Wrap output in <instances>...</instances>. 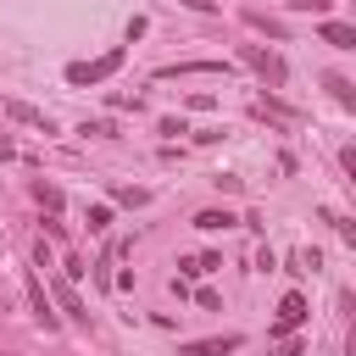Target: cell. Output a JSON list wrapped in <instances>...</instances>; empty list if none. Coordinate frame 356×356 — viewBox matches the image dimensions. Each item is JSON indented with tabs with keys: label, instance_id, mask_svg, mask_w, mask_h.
Here are the masks:
<instances>
[{
	"label": "cell",
	"instance_id": "cell-2",
	"mask_svg": "<svg viewBox=\"0 0 356 356\" xmlns=\"http://www.w3.org/2000/svg\"><path fill=\"white\" fill-rule=\"evenodd\" d=\"M122 61H128V50H122V44H117V50H106V56H95V61H72V67H67V83H78V89H83V83H106Z\"/></svg>",
	"mask_w": 356,
	"mask_h": 356
},
{
	"label": "cell",
	"instance_id": "cell-14",
	"mask_svg": "<svg viewBox=\"0 0 356 356\" xmlns=\"http://www.w3.org/2000/svg\"><path fill=\"white\" fill-rule=\"evenodd\" d=\"M245 22H250V28H261L267 39H289V28H284V22H273V17H261V11H245Z\"/></svg>",
	"mask_w": 356,
	"mask_h": 356
},
{
	"label": "cell",
	"instance_id": "cell-12",
	"mask_svg": "<svg viewBox=\"0 0 356 356\" xmlns=\"http://www.w3.org/2000/svg\"><path fill=\"white\" fill-rule=\"evenodd\" d=\"M323 83H328V95H334V100H339V106H345V111H350V106H356V89H350V78H339V72H328V78H323Z\"/></svg>",
	"mask_w": 356,
	"mask_h": 356
},
{
	"label": "cell",
	"instance_id": "cell-15",
	"mask_svg": "<svg viewBox=\"0 0 356 356\" xmlns=\"http://www.w3.org/2000/svg\"><path fill=\"white\" fill-rule=\"evenodd\" d=\"M111 200H117V206H145V200H150V189H134V184H117V189H111Z\"/></svg>",
	"mask_w": 356,
	"mask_h": 356
},
{
	"label": "cell",
	"instance_id": "cell-6",
	"mask_svg": "<svg viewBox=\"0 0 356 356\" xmlns=\"http://www.w3.org/2000/svg\"><path fill=\"white\" fill-rule=\"evenodd\" d=\"M228 61H178V67H161L156 78H222Z\"/></svg>",
	"mask_w": 356,
	"mask_h": 356
},
{
	"label": "cell",
	"instance_id": "cell-21",
	"mask_svg": "<svg viewBox=\"0 0 356 356\" xmlns=\"http://www.w3.org/2000/svg\"><path fill=\"white\" fill-rule=\"evenodd\" d=\"M273 267H278V256H273V250L261 245V250H256V273H273Z\"/></svg>",
	"mask_w": 356,
	"mask_h": 356
},
{
	"label": "cell",
	"instance_id": "cell-5",
	"mask_svg": "<svg viewBox=\"0 0 356 356\" xmlns=\"http://www.w3.org/2000/svg\"><path fill=\"white\" fill-rule=\"evenodd\" d=\"M0 111H6L11 122H22V128H39V134H56V128H50V117H44L39 106H28V100H17V95H11V100H6Z\"/></svg>",
	"mask_w": 356,
	"mask_h": 356
},
{
	"label": "cell",
	"instance_id": "cell-18",
	"mask_svg": "<svg viewBox=\"0 0 356 356\" xmlns=\"http://www.w3.org/2000/svg\"><path fill=\"white\" fill-rule=\"evenodd\" d=\"M33 195H39V206H50V211H56V206H61V189H56V184H44V178H39V184H33Z\"/></svg>",
	"mask_w": 356,
	"mask_h": 356
},
{
	"label": "cell",
	"instance_id": "cell-10",
	"mask_svg": "<svg viewBox=\"0 0 356 356\" xmlns=\"http://www.w3.org/2000/svg\"><path fill=\"white\" fill-rule=\"evenodd\" d=\"M28 306H33V317H39L44 328H61V317L50 312V300H44V284H39V278H28Z\"/></svg>",
	"mask_w": 356,
	"mask_h": 356
},
{
	"label": "cell",
	"instance_id": "cell-19",
	"mask_svg": "<svg viewBox=\"0 0 356 356\" xmlns=\"http://www.w3.org/2000/svg\"><path fill=\"white\" fill-rule=\"evenodd\" d=\"M267 356H300V339H284V334H278V339L267 345Z\"/></svg>",
	"mask_w": 356,
	"mask_h": 356
},
{
	"label": "cell",
	"instance_id": "cell-8",
	"mask_svg": "<svg viewBox=\"0 0 356 356\" xmlns=\"http://www.w3.org/2000/svg\"><path fill=\"white\" fill-rule=\"evenodd\" d=\"M228 350H239V334H217V339H195V345H184V356H228Z\"/></svg>",
	"mask_w": 356,
	"mask_h": 356
},
{
	"label": "cell",
	"instance_id": "cell-9",
	"mask_svg": "<svg viewBox=\"0 0 356 356\" xmlns=\"http://www.w3.org/2000/svg\"><path fill=\"white\" fill-rule=\"evenodd\" d=\"M317 39H323V44H334V50H356V28H350V22H323V28H317Z\"/></svg>",
	"mask_w": 356,
	"mask_h": 356
},
{
	"label": "cell",
	"instance_id": "cell-7",
	"mask_svg": "<svg viewBox=\"0 0 356 356\" xmlns=\"http://www.w3.org/2000/svg\"><path fill=\"white\" fill-rule=\"evenodd\" d=\"M50 295H56V306L72 317V323H89V312H83V300H78V289H72V278H56L50 284Z\"/></svg>",
	"mask_w": 356,
	"mask_h": 356
},
{
	"label": "cell",
	"instance_id": "cell-17",
	"mask_svg": "<svg viewBox=\"0 0 356 356\" xmlns=\"http://www.w3.org/2000/svg\"><path fill=\"white\" fill-rule=\"evenodd\" d=\"M83 222H89V234H106V228H111V206H89Z\"/></svg>",
	"mask_w": 356,
	"mask_h": 356
},
{
	"label": "cell",
	"instance_id": "cell-16",
	"mask_svg": "<svg viewBox=\"0 0 356 356\" xmlns=\"http://www.w3.org/2000/svg\"><path fill=\"white\" fill-rule=\"evenodd\" d=\"M78 134H89V139H111V134H117V122H106V117H95V122H89V117H83V122H78Z\"/></svg>",
	"mask_w": 356,
	"mask_h": 356
},
{
	"label": "cell",
	"instance_id": "cell-11",
	"mask_svg": "<svg viewBox=\"0 0 356 356\" xmlns=\"http://www.w3.org/2000/svg\"><path fill=\"white\" fill-rule=\"evenodd\" d=\"M178 267H184V278H200V273H217V267H222V256H211V250H206V256H184Z\"/></svg>",
	"mask_w": 356,
	"mask_h": 356
},
{
	"label": "cell",
	"instance_id": "cell-4",
	"mask_svg": "<svg viewBox=\"0 0 356 356\" xmlns=\"http://www.w3.org/2000/svg\"><path fill=\"white\" fill-rule=\"evenodd\" d=\"M256 117H267V122H278V128H295V122H300V111H295V106H284L273 89H267V95H256Z\"/></svg>",
	"mask_w": 356,
	"mask_h": 356
},
{
	"label": "cell",
	"instance_id": "cell-1",
	"mask_svg": "<svg viewBox=\"0 0 356 356\" xmlns=\"http://www.w3.org/2000/svg\"><path fill=\"white\" fill-rule=\"evenodd\" d=\"M239 61L267 83V89H284V78H289V67H284V56L278 50H267V44H239Z\"/></svg>",
	"mask_w": 356,
	"mask_h": 356
},
{
	"label": "cell",
	"instance_id": "cell-22",
	"mask_svg": "<svg viewBox=\"0 0 356 356\" xmlns=\"http://www.w3.org/2000/svg\"><path fill=\"white\" fill-rule=\"evenodd\" d=\"M11 156H17V150H11V139L0 134V161H11Z\"/></svg>",
	"mask_w": 356,
	"mask_h": 356
},
{
	"label": "cell",
	"instance_id": "cell-20",
	"mask_svg": "<svg viewBox=\"0 0 356 356\" xmlns=\"http://www.w3.org/2000/svg\"><path fill=\"white\" fill-rule=\"evenodd\" d=\"M211 106H217V95H206V89H200V95H189V111H211Z\"/></svg>",
	"mask_w": 356,
	"mask_h": 356
},
{
	"label": "cell",
	"instance_id": "cell-3",
	"mask_svg": "<svg viewBox=\"0 0 356 356\" xmlns=\"http://www.w3.org/2000/svg\"><path fill=\"white\" fill-rule=\"evenodd\" d=\"M300 323H306V295H284L278 300V317H273V339L278 334H295Z\"/></svg>",
	"mask_w": 356,
	"mask_h": 356
},
{
	"label": "cell",
	"instance_id": "cell-13",
	"mask_svg": "<svg viewBox=\"0 0 356 356\" xmlns=\"http://www.w3.org/2000/svg\"><path fill=\"white\" fill-rule=\"evenodd\" d=\"M195 228L217 234V228H239V217H234V211H200V217H195Z\"/></svg>",
	"mask_w": 356,
	"mask_h": 356
}]
</instances>
